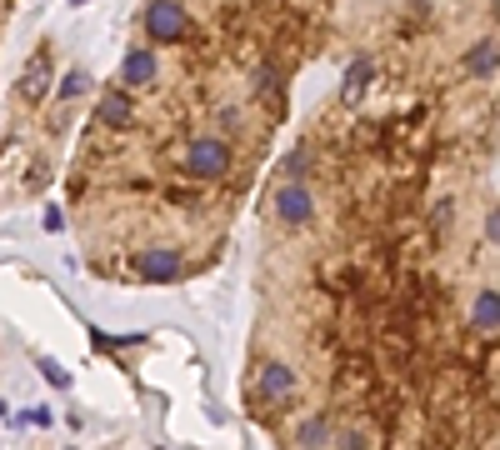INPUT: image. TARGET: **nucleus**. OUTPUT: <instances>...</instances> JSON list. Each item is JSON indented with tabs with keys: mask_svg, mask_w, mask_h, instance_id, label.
Listing matches in <instances>:
<instances>
[{
	"mask_svg": "<svg viewBox=\"0 0 500 450\" xmlns=\"http://www.w3.org/2000/svg\"><path fill=\"white\" fill-rule=\"evenodd\" d=\"M230 165H236V150L225 136H196L186 146V171L196 180H221V175H230Z\"/></svg>",
	"mask_w": 500,
	"mask_h": 450,
	"instance_id": "obj_1",
	"label": "nucleus"
},
{
	"mask_svg": "<svg viewBox=\"0 0 500 450\" xmlns=\"http://www.w3.org/2000/svg\"><path fill=\"white\" fill-rule=\"evenodd\" d=\"M146 30L155 40H190V15L180 0H150L146 5Z\"/></svg>",
	"mask_w": 500,
	"mask_h": 450,
	"instance_id": "obj_2",
	"label": "nucleus"
},
{
	"mask_svg": "<svg viewBox=\"0 0 500 450\" xmlns=\"http://www.w3.org/2000/svg\"><path fill=\"white\" fill-rule=\"evenodd\" d=\"M315 215V196L300 180H286V186L275 190V221L286 225V230H296V225H305Z\"/></svg>",
	"mask_w": 500,
	"mask_h": 450,
	"instance_id": "obj_3",
	"label": "nucleus"
},
{
	"mask_svg": "<svg viewBox=\"0 0 500 450\" xmlns=\"http://www.w3.org/2000/svg\"><path fill=\"white\" fill-rule=\"evenodd\" d=\"M296 396V371H290L280 355H271V361H261V371H255V400H290Z\"/></svg>",
	"mask_w": 500,
	"mask_h": 450,
	"instance_id": "obj_4",
	"label": "nucleus"
},
{
	"mask_svg": "<svg viewBox=\"0 0 500 450\" xmlns=\"http://www.w3.org/2000/svg\"><path fill=\"white\" fill-rule=\"evenodd\" d=\"M136 275H140V280H180L186 265H180L175 250H140V255H136Z\"/></svg>",
	"mask_w": 500,
	"mask_h": 450,
	"instance_id": "obj_5",
	"label": "nucleus"
},
{
	"mask_svg": "<svg viewBox=\"0 0 500 450\" xmlns=\"http://www.w3.org/2000/svg\"><path fill=\"white\" fill-rule=\"evenodd\" d=\"M155 71H161V65H155V55H150V50H140V46L121 61V80H125V86H150V80H155Z\"/></svg>",
	"mask_w": 500,
	"mask_h": 450,
	"instance_id": "obj_6",
	"label": "nucleus"
},
{
	"mask_svg": "<svg viewBox=\"0 0 500 450\" xmlns=\"http://www.w3.org/2000/svg\"><path fill=\"white\" fill-rule=\"evenodd\" d=\"M130 111H136V105H130V96H125V90H105V96H100V125H111V130H121V125H130Z\"/></svg>",
	"mask_w": 500,
	"mask_h": 450,
	"instance_id": "obj_7",
	"label": "nucleus"
},
{
	"mask_svg": "<svg viewBox=\"0 0 500 450\" xmlns=\"http://www.w3.org/2000/svg\"><path fill=\"white\" fill-rule=\"evenodd\" d=\"M496 311H500V296H496V286H486L480 296H475V305H471V330L496 336Z\"/></svg>",
	"mask_w": 500,
	"mask_h": 450,
	"instance_id": "obj_8",
	"label": "nucleus"
},
{
	"mask_svg": "<svg viewBox=\"0 0 500 450\" xmlns=\"http://www.w3.org/2000/svg\"><path fill=\"white\" fill-rule=\"evenodd\" d=\"M296 440H300V450H325V446H330V421H325V415H311V421H300Z\"/></svg>",
	"mask_w": 500,
	"mask_h": 450,
	"instance_id": "obj_9",
	"label": "nucleus"
},
{
	"mask_svg": "<svg viewBox=\"0 0 500 450\" xmlns=\"http://www.w3.org/2000/svg\"><path fill=\"white\" fill-rule=\"evenodd\" d=\"M46 90H50V65H46V55H36L30 71H25V80H21V96L25 100H40Z\"/></svg>",
	"mask_w": 500,
	"mask_h": 450,
	"instance_id": "obj_10",
	"label": "nucleus"
},
{
	"mask_svg": "<svg viewBox=\"0 0 500 450\" xmlns=\"http://www.w3.org/2000/svg\"><path fill=\"white\" fill-rule=\"evenodd\" d=\"M371 86V61H355L346 71V86H340V100H346V105H355V96H361V90Z\"/></svg>",
	"mask_w": 500,
	"mask_h": 450,
	"instance_id": "obj_11",
	"label": "nucleus"
},
{
	"mask_svg": "<svg viewBox=\"0 0 500 450\" xmlns=\"http://www.w3.org/2000/svg\"><path fill=\"white\" fill-rule=\"evenodd\" d=\"M465 65H471V75H496V40H480V46L465 55Z\"/></svg>",
	"mask_w": 500,
	"mask_h": 450,
	"instance_id": "obj_12",
	"label": "nucleus"
},
{
	"mask_svg": "<svg viewBox=\"0 0 500 450\" xmlns=\"http://www.w3.org/2000/svg\"><path fill=\"white\" fill-rule=\"evenodd\" d=\"M36 365H40V375H46V380H50L55 390H71V375H65L61 365L50 361V355H36Z\"/></svg>",
	"mask_w": 500,
	"mask_h": 450,
	"instance_id": "obj_13",
	"label": "nucleus"
},
{
	"mask_svg": "<svg viewBox=\"0 0 500 450\" xmlns=\"http://www.w3.org/2000/svg\"><path fill=\"white\" fill-rule=\"evenodd\" d=\"M340 450H371V436H365L361 425H346V430H340V440H336Z\"/></svg>",
	"mask_w": 500,
	"mask_h": 450,
	"instance_id": "obj_14",
	"label": "nucleus"
},
{
	"mask_svg": "<svg viewBox=\"0 0 500 450\" xmlns=\"http://www.w3.org/2000/svg\"><path fill=\"white\" fill-rule=\"evenodd\" d=\"M80 90H90V75H86V71H71V75L61 80V100H75Z\"/></svg>",
	"mask_w": 500,
	"mask_h": 450,
	"instance_id": "obj_15",
	"label": "nucleus"
},
{
	"mask_svg": "<svg viewBox=\"0 0 500 450\" xmlns=\"http://www.w3.org/2000/svg\"><path fill=\"white\" fill-rule=\"evenodd\" d=\"M215 115H221V130H225V136H236L240 125H246V121H240V111H236V105H225V111H215Z\"/></svg>",
	"mask_w": 500,
	"mask_h": 450,
	"instance_id": "obj_16",
	"label": "nucleus"
},
{
	"mask_svg": "<svg viewBox=\"0 0 500 450\" xmlns=\"http://www.w3.org/2000/svg\"><path fill=\"white\" fill-rule=\"evenodd\" d=\"M71 5H75V11H80V5H86V0H71Z\"/></svg>",
	"mask_w": 500,
	"mask_h": 450,
	"instance_id": "obj_17",
	"label": "nucleus"
},
{
	"mask_svg": "<svg viewBox=\"0 0 500 450\" xmlns=\"http://www.w3.org/2000/svg\"><path fill=\"white\" fill-rule=\"evenodd\" d=\"M0 415H5V400H0Z\"/></svg>",
	"mask_w": 500,
	"mask_h": 450,
	"instance_id": "obj_18",
	"label": "nucleus"
},
{
	"mask_svg": "<svg viewBox=\"0 0 500 450\" xmlns=\"http://www.w3.org/2000/svg\"><path fill=\"white\" fill-rule=\"evenodd\" d=\"M155 450H161V446H155Z\"/></svg>",
	"mask_w": 500,
	"mask_h": 450,
	"instance_id": "obj_19",
	"label": "nucleus"
}]
</instances>
